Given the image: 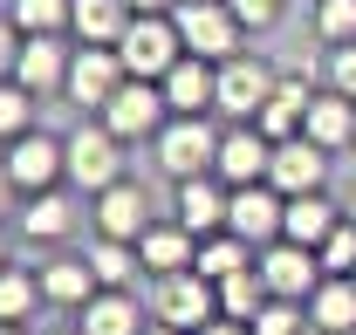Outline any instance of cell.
<instances>
[{
    "label": "cell",
    "instance_id": "cell-8",
    "mask_svg": "<svg viewBox=\"0 0 356 335\" xmlns=\"http://www.w3.org/2000/svg\"><path fill=\"white\" fill-rule=\"evenodd\" d=\"M274 83H281V76L267 69L261 55H247V48H240V55H226V62H220V117L254 124V117L267 110V96H274Z\"/></svg>",
    "mask_w": 356,
    "mask_h": 335
},
{
    "label": "cell",
    "instance_id": "cell-13",
    "mask_svg": "<svg viewBox=\"0 0 356 335\" xmlns=\"http://www.w3.org/2000/svg\"><path fill=\"white\" fill-rule=\"evenodd\" d=\"M322 178H329V151L315 144L309 130H302V137H281V144H274L267 185H274L281 199H295V192H322Z\"/></svg>",
    "mask_w": 356,
    "mask_h": 335
},
{
    "label": "cell",
    "instance_id": "cell-28",
    "mask_svg": "<svg viewBox=\"0 0 356 335\" xmlns=\"http://www.w3.org/2000/svg\"><path fill=\"white\" fill-rule=\"evenodd\" d=\"M247 253H254V247H247L240 233H213V240H199V260H192V267H199L206 281H226V274H240V267H254Z\"/></svg>",
    "mask_w": 356,
    "mask_h": 335
},
{
    "label": "cell",
    "instance_id": "cell-6",
    "mask_svg": "<svg viewBox=\"0 0 356 335\" xmlns=\"http://www.w3.org/2000/svg\"><path fill=\"white\" fill-rule=\"evenodd\" d=\"M96 117L117 130L124 144H137V137H158V130L172 124V103H165V89H158V83H144V76H124V89H117V96H110Z\"/></svg>",
    "mask_w": 356,
    "mask_h": 335
},
{
    "label": "cell",
    "instance_id": "cell-38",
    "mask_svg": "<svg viewBox=\"0 0 356 335\" xmlns=\"http://www.w3.org/2000/svg\"><path fill=\"white\" fill-rule=\"evenodd\" d=\"M199 335H254V329H247V322H226V315H220V322H206Z\"/></svg>",
    "mask_w": 356,
    "mask_h": 335
},
{
    "label": "cell",
    "instance_id": "cell-45",
    "mask_svg": "<svg viewBox=\"0 0 356 335\" xmlns=\"http://www.w3.org/2000/svg\"><path fill=\"white\" fill-rule=\"evenodd\" d=\"M62 335H83V329H62Z\"/></svg>",
    "mask_w": 356,
    "mask_h": 335
},
{
    "label": "cell",
    "instance_id": "cell-31",
    "mask_svg": "<svg viewBox=\"0 0 356 335\" xmlns=\"http://www.w3.org/2000/svg\"><path fill=\"white\" fill-rule=\"evenodd\" d=\"M21 130H35V89L28 83H0V144H14Z\"/></svg>",
    "mask_w": 356,
    "mask_h": 335
},
{
    "label": "cell",
    "instance_id": "cell-1",
    "mask_svg": "<svg viewBox=\"0 0 356 335\" xmlns=\"http://www.w3.org/2000/svg\"><path fill=\"white\" fill-rule=\"evenodd\" d=\"M220 137L226 130H213L206 117H172V124L151 137V151H158V171L165 178H206V171H220Z\"/></svg>",
    "mask_w": 356,
    "mask_h": 335
},
{
    "label": "cell",
    "instance_id": "cell-22",
    "mask_svg": "<svg viewBox=\"0 0 356 335\" xmlns=\"http://www.w3.org/2000/svg\"><path fill=\"white\" fill-rule=\"evenodd\" d=\"M96 288H103V281H96L89 260H48L42 267V301H55V308H89Z\"/></svg>",
    "mask_w": 356,
    "mask_h": 335
},
{
    "label": "cell",
    "instance_id": "cell-2",
    "mask_svg": "<svg viewBox=\"0 0 356 335\" xmlns=\"http://www.w3.org/2000/svg\"><path fill=\"white\" fill-rule=\"evenodd\" d=\"M117 55H124V69H131V76L165 83V76H172V62L185 55L178 21H172V14H131V28L117 35Z\"/></svg>",
    "mask_w": 356,
    "mask_h": 335
},
{
    "label": "cell",
    "instance_id": "cell-15",
    "mask_svg": "<svg viewBox=\"0 0 356 335\" xmlns=\"http://www.w3.org/2000/svg\"><path fill=\"white\" fill-rule=\"evenodd\" d=\"M267 165H274V137L261 124H233L220 137V178L226 185H267Z\"/></svg>",
    "mask_w": 356,
    "mask_h": 335
},
{
    "label": "cell",
    "instance_id": "cell-32",
    "mask_svg": "<svg viewBox=\"0 0 356 335\" xmlns=\"http://www.w3.org/2000/svg\"><path fill=\"white\" fill-rule=\"evenodd\" d=\"M315 35L329 48L356 42V0H322V7H315Z\"/></svg>",
    "mask_w": 356,
    "mask_h": 335
},
{
    "label": "cell",
    "instance_id": "cell-23",
    "mask_svg": "<svg viewBox=\"0 0 356 335\" xmlns=\"http://www.w3.org/2000/svg\"><path fill=\"white\" fill-rule=\"evenodd\" d=\"M83 335H144L137 329V294L131 288H103L83 308Z\"/></svg>",
    "mask_w": 356,
    "mask_h": 335
},
{
    "label": "cell",
    "instance_id": "cell-18",
    "mask_svg": "<svg viewBox=\"0 0 356 335\" xmlns=\"http://www.w3.org/2000/svg\"><path fill=\"white\" fill-rule=\"evenodd\" d=\"M309 322L322 335H350L356 329V274H329V281L309 294Z\"/></svg>",
    "mask_w": 356,
    "mask_h": 335
},
{
    "label": "cell",
    "instance_id": "cell-33",
    "mask_svg": "<svg viewBox=\"0 0 356 335\" xmlns=\"http://www.w3.org/2000/svg\"><path fill=\"white\" fill-rule=\"evenodd\" d=\"M315 253H322V274H356V219L350 212H343V226H336Z\"/></svg>",
    "mask_w": 356,
    "mask_h": 335
},
{
    "label": "cell",
    "instance_id": "cell-41",
    "mask_svg": "<svg viewBox=\"0 0 356 335\" xmlns=\"http://www.w3.org/2000/svg\"><path fill=\"white\" fill-rule=\"evenodd\" d=\"M144 335H185V329H172V322H151V329H144Z\"/></svg>",
    "mask_w": 356,
    "mask_h": 335
},
{
    "label": "cell",
    "instance_id": "cell-16",
    "mask_svg": "<svg viewBox=\"0 0 356 335\" xmlns=\"http://www.w3.org/2000/svg\"><path fill=\"white\" fill-rule=\"evenodd\" d=\"M96 233L103 240H144L151 233V199H144V185H131V178H117L110 192H96Z\"/></svg>",
    "mask_w": 356,
    "mask_h": 335
},
{
    "label": "cell",
    "instance_id": "cell-27",
    "mask_svg": "<svg viewBox=\"0 0 356 335\" xmlns=\"http://www.w3.org/2000/svg\"><path fill=\"white\" fill-rule=\"evenodd\" d=\"M89 267H96L103 288H131L137 267H144V253H137L131 240H96V247H89Z\"/></svg>",
    "mask_w": 356,
    "mask_h": 335
},
{
    "label": "cell",
    "instance_id": "cell-10",
    "mask_svg": "<svg viewBox=\"0 0 356 335\" xmlns=\"http://www.w3.org/2000/svg\"><path fill=\"white\" fill-rule=\"evenodd\" d=\"M281 226H288V199H281L274 185H233V199H226V233H240L247 247H274Z\"/></svg>",
    "mask_w": 356,
    "mask_h": 335
},
{
    "label": "cell",
    "instance_id": "cell-7",
    "mask_svg": "<svg viewBox=\"0 0 356 335\" xmlns=\"http://www.w3.org/2000/svg\"><path fill=\"white\" fill-rule=\"evenodd\" d=\"M7 178H14V192H55L69 178V144L48 130H21L7 144Z\"/></svg>",
    "mask_w": 356,
    "mask_h": 335
},
{
    "label": "cell",
    "instance_id": "cell-42",
    "mask_svg": "<svg viewBox=\"0 0 356 335\" xmlns=\"http://www.w3.org/2000/svg\"><path fill=\"white\" fill-rule=\"evenodd\" d=\"M0 267H7V233H0Z\"/></svg>",
    "mask_w": 356,
    "mask_h": 335
},
{
    "label": "cell",
    "instance_id": "cell-11",
    "mask_svg": "<svg viewBox=\"0 0 356 335\" xmlns=\"http://www.w3.org/2000/svg\"><path fill=\"white\" fill-rule=\"evenodd\" d=\"M124 55L117 48H96V42H76V55H69V83H62V96L69 103H89V110H103L117 89H124Z\"/></svg>",
    "mask_w": 356,
    "mask_h": 335
},
{
    "label": "cell",
    "instance_id": "cell-3",
    "mask_svg": "<svg viewBox=\"0 0 356 335\" xmlns=\"http://www.w3.org/2000/svg\"><path fill=\"white\" fill-rule=\"evenodd\" d=\"M178 21V42H185V55H206V62H226V55H240V14L226 7V0H178L172 7Z\"/></svg>",
    "mask_w": 356,
    "mask_h": 335
},
{
    "label": "cell",
    "instance_id": "cell-36",
    "mask_svg": "<svg viewBox=\"0 0 356 335\" xmlns=\"http://www.w3.org/2000/svg\"><path fill=\"white\" fill-rule=\"evenodd\" d=\"M329 89H336V96H350V103H356V42L329 48Z\"/></svg>",
    "mask_w": 356,
    "mask_h": 335
},
{
    "label": "cell",
    "instance_id": "cell-46",
    "mask_svg": "<svg viewBox=\"0 0 356 335\" xmlns=\"http://www.w3.org/2000/svg\"><path fill=\"white\" fill-rule=\"evenodd\" d=\"M350 335H356V329H350Z\"/></svg>",
    "mask_w": 356,
    "mask_h": 335
},
{
    "label": "cell",
    "instance_id": "cell-37",
    "mask_svg": "<svg viewBox=\"0 0 356 335\" xmlns=\"http://www.w3.org/2000/svg\"><path fill=\"white\" fill-rule=\"evenodd\" d=\"M21 42H28V35H21L14 21H0V83L14 76V62H21Z\"/></svg>",
    "mask_w": 356,
    "mask_h": 335
},
{
    "label": "cell",
    "instance_id": "cell-39",
    "mask_svg": "<svg viewBox=\"0 0 356 335\" xmlns=\"http://www.w3.org/2000/svg\"><path fill=\"white\" fill-rule=\"evenodd\" d=\"M178 0H131V14H172Z\"/></svg>",
    "mask_w": 356,
    "mask_h": 335
},
{
    "label": "cell",
    "instance_id": "cell-24",
    "mask_svg": "<svg viewBox=\"0 0 356 335\" xmlns=\"http://www.w3.org/2000/svg\"><path fill=\"white\" fill-rule=\"evenodd\" d=\"M137 253H144V267H151V274H178V267H192V260H199V240L172 219V226H151V233L137 240Z\"/></svg>",
    "mask_w": 356,
    "mask_h": 335
},
{
    "label": "cell",
    "instance_id": "cell-14",
    "mask_svg": "<svg viewBox=\"0 0 356 335\" xmlns=\"http://www.w3.org/2000/svg\"><path fill=\"white\" fill-rule=\"evenodd\" d=\"M226 199H233V185H226L220 171H206V178H178V226H185L192 240L226 233Z\"/></svg>",
    "mask_w": 356,
    "mask_h": 335
},
{
    "label": "cell",
    "instance_id": "cell-19",
    "mask_svg": "<svg viewBox=\"0 0 356 335\" xmlns=\"http://www.w3.org/2000/svg\"><path fill=\"white\" fill-rule=\"evenodd\" d=\"M336 226H343V206H329L322 192H295V199H288V226H281V240L322 247V240H329Z\"/></svg>",
    "mask_w": 356,
    "mask_h": 335
},
{
    "label": "cell",
    "instance_id": "cell-43",
    "mask_svg": "<svg viewBox=\"0 0 356 335\" xmlns=\"http://www.w3.org/2000/svg\"><path fill=\"white\" fill-rule=\"evenodd\" d=\"M0 335H21V329H14V322H0Z\"/></svg>",
    "mask_w": 356,
    "mask_h": 335
},
{
    "label": "cell",
    "instance_id": "cell-44",
    "mask_svg": "<svg viewBox=\"0 0 356 335\" xmlns=\"http://www.w3.org/2000/svg\"><path fill=\"white\" fill-rule=\"evenodd\" d=\"M343 212H350V219H356V192H350V206H343Z\"/></svg>",
    "mask_w": 356,
    "mask_h": 335
},
{
    "label": "cell",
    "instance_id": "cell-5",
    "mask_svg": "<svg viewBox=\"0 0 356 335\" xmlns=\"http://www.w3.org/2000/svg\"><path fill=\"white\" fill-rule=\"evenodd\" d=\"M158 322L199 335L206 322H220V281H206L199 267H178V274H158Z\"/></svg>",
    "mask_w": 356,
    "mask_h": 335
},
{
    "label": "cell",
    "instance_id": "cell-40",
    "mask_svg": "<svg viewBox=\"0 0 356 335\" xmlns=\"http://www.w3.org/2000/svg\"><path fill=\"white\" fill-rule=\"evenodd\" d=\"M7 192H14V178H7V158H0V212H7Z\"/></svg>",
    "mask_w": 356,
    "mask_h": 335
},
{
    "label": "cell",
    "instance_id": "cell-29",
    "mask_svg": "<svg viewBox=\"0 0 356 335\" xmlns=\"http://www.w3.org/2000/svg\"><path fill=\"white\" fill-rule=\"evenodd\" d=\"M69 14H76V0H14V28L21 35H62L69 28Z\"/></svg>",
    "mask_w": 356,
    "mask_h": 335
},
{
    "label": "cell",
    "instance_id": "cell-34",
    "mask_svg": "<svg viewBox=\"0 0 356 335\" xmlns=\"http://www.w3.org/2000/svg\"><path fill=\"white\" fill-rule=\"evenodd\" d=\"M247 329H254V335H302V301H281V294H274Z\"/></svg>",
    "mask_w": 356,
    "mask_h": 335
},
{
    "label": "cell",
    "instance_id": "cell-20",
    "mask_svg": "<svg viewBox=\"0 0 356 335\" xmlns=\"http://www.w3.org/2000/svg\"><path fill=\"white\" fill-rule=\"evenodd\" d=\"M302 130H309L322 151H343V144H356V103L329 89V96H315V103H309V124H302Z\"/></svg>",
    "mask_w": 356,
    "mask_h": 335
},
{
    "label": "cell",
    "instance_id": "cell-9",
    "mask_svg": "<svg viewBox=\"0 0 356 335\" xmlns=\"http://www.w3.org/2000/svg\"><path fill=\"white\" fill-rule=\"evenodd\" d=\"M261 281H267V294H281V301H302V294H315L329 274H322V253L315 247H302V240H274V247H261Z\"/></svg>",
    "mask_w": 356,
    "mask_h": 335
},
{
    "label": "cell",
    "instance_id": "cell-35",
    "mask_svg": "<svg viewBox=\"0 0 356 335\" xmlns=\"http://www.w3.org/2000/svg\"><path fill=\"white\" fill-rule=\"evenodd\" d=\"M226 7L240 14V28H247V35H261V28H274V21L288 14V0H226Z\"/></svg>",
    "mask_w": 356,
    "mask_h": 335
},
{
    "label": "cell",
    "instance_id": "cell-12",
    "mask_svg": "<svg viewBox=\"0 0 356 335\" xmlns=\"http://www.w3.org/2000/svg\"><path fill=\"white\" fill-rule=\"evenodd\" d=\"M165 103H172V117H213L220 110V62H206V55H178L172 76H165Z\"/></svg>",
    "mask_w": 356,
    "mask_h": 335
},
{
    "label": "cell",
    "instance_id": "cell-26",
    "mask_svg": "<svg viewBox=\"0 0 356 335\" xmlns=\"http://www.w3.org/2000/svg\"><path fill=\"white\" fill-rule=\"evenodd\" d=\"M267 301H274V294H267L261 267H240V274H226V281H220V315H226V322H254Z\"/></svg>",
    "mask_w": 356,
    "mask_h": 335
},
{
    "label": "cell",
    "instance_id": "cell-25",
    "mask_svg": "<svg viewBox=\"0 0 356 335\" xmlns=\"http://www.w3.org/2000/svg\"><path fill=\"white\" fill-rule=\"evenodd\" d=\"M69 226H76L69 192H28V212H21V233L28 240H62Z\"/></svg>",
    "mask_w": 356,
    "mask_h": 335
},
{
    "label": "cell",
    "instance_id": "cell-17",
    "mask_svg": "<svg viewBox=\"0 0 356 335\" xmlns=\"http://www.w3.org/2000/svg\"><path fill=\"white\" fill-rule=\"evenodd\" d=\"M69 55L76 48H62V35H28L21 42V62H14V83H28L35 96H55V89L69 83Z\"/></svg>",
    "mask_w": 356,
    "mask_h": 335
},
{
    "label": "cell",
    "instance_id": "cell-21",
    "mask_svg": "<svg viewBox=\"0 0 356 335\" xmlns=\"http://www.w3.org/2000/svg\"><path fill=\"white\" fill-rule=\"evenodd\" d=\"M76 42H96V48H117V35L131 28V0H76L69 14Z\"/></svg>",
    "mask_w": 356,
    "mask_h": 335
},
{
    "label": "cell",
    "instance_id": "cell-4",
    "mask_svg": "<svg viewBox=\"0 0 356 335\" xmlns=\"http://www.w3.org/2000/svg\"><path fill=\"white\" fill-rule=\"evenodd\" d=\"M62 144H69V185L76 192L96 199V192H110L124 178V137L110 124H83V130H69Z\"/></svg>",
    "mask_w": 356,
    "mask_h": 335
},
{
    "label": "cell",
    "instance_id": "cell-30",
    "mask_svg": "<svg viewBox=\"0 0 356 335\" xmlns=\"http://www.w3.org/2000/svg\"><path fill=\"white\" fill-rule=\"evenodd\" d=\"M35 301H42V274H28V267H0V322H28Z\"/></svg>",
    "mask_w": 356,
    "mask_h": 335
}]
</instances>
